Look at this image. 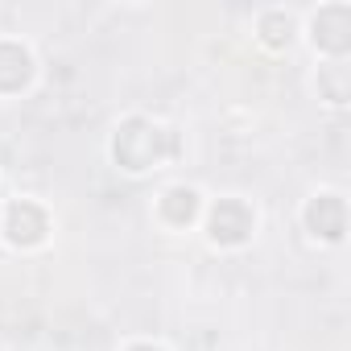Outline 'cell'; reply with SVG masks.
I'll return each instance as SVG.
<instances>
[{
	"label": "cell",
	"instance_id": "obj_1",
	"mask_svg": "<svg viewBox=\"0 0 351 351\" xmlns=\"http://www.w3.org/2000/svg\"><path fill=\"white\" fill-rule=\"evenodd\" d=\"M173 153H178V132H173L169 124L153 120V116H124L108 141V157L116 169L132 173V178H141V173L149 169H161Z\"/></svg>",
	"mask_w": 351,
	"mask_h": 351
},
{
	"label": "cell",
	"instance_id": "obj_2",
	"mask_svg": "<svg viewBox=\"0 0 351 351\" xmlns=\"http://www.w3.org/2000/svg\"><path fill=\"white\" fill-rule=\"evenodd\" d=\"M203 228L215 248H244L256 236V207L240 195H223L203 207Z\"/></svg>",
	"mask_w": 351,
	"mask_h": 351
},
{
	"label": "cell",
	"instance_id": "obj_3",
	"mask_svg": "<svg viewBox=\"0 0 351 351\" xmlns=\"http://www.w3.org/2000/svg\"><path fill=\"white\" fill-rule=\"evenodd\" d=\"M50 228H54L50 211L38 199H13L5 207V215H0V236H5L9 248H21V252L42 248L50 240Z\"/></svg>",
	"mask_w": 351,
	"mask_h": 351
},
{
	"label": "cell",
	"instance_id": "obj_4",
	"mask_svg": "<svg viewBox=\"0 0 351 351\" xmlns=\"http://www.w3.org/2000/svg\"><path fill=\"white\" fill-rule=\"evenodd\" d=\"M306 38L314 46V54L343 62L351 50V5H318L306 21Z\"/></svg>",
	"mask_w": 351,
	"mask_h": 351
},
{
	"label": "cell",
	"instance_id": "obj_5",
	"mask_svg": "<svg viewBox=\"0 0 351 351\" xmlns=\"http://www.w3.org/2000/svg\"><path fill=\"white\" fill-rule=\"evenodd\" d=\"M302 228L310 232V240L339 244L343 232H347V203H343V195H339V191L310 195L306 207H302Z\"/></svg>",
	"mask_w": 351,
	"mask_h": 351
},
{
	"label": "cell",
	"instance_id": "obj_6",
	"mask_svg": "<svg viewBox=\"0 0 351 351\" xmlns=\"http://www.w3.org/2000/svg\"><path fill=\"white\" fill-rule=\"evenodd\" d=\"M38 75V58L21 38H0V99H13L29 91Z\"/></svg>",
	"mask_w": 351,
	"mask_h": 351
},
{
	"label": "cell",
	"instance_id": "obj_7",
	"mask_svg": "<svg viewBox=\"0 0 351 351\" xmlns=\"http://www.w3.org/2000/svg\"><path fill=\"white\" fill-rule=\"evenodd\" d=\"M203 195H199V186H186V182H173V186H165L161 195H157V219L165 223V228H173V232H182V228H191V223H199L203 219Z\"/></svg>",
	"mask_w": 351,
	"mask_h": 351
},
{
	"label": "cell",
	"instance_id": "obj_8",
	"mask_svg": "<svg viewBox=\"0 0 351 351\" xmlns=\"http://www.w3.org/2000/svg\"><path fill=\"white\" fill-rule=\"evenodd\" d=\"M298 34V17L289 9H265L256 17V38L269 46V50H285Z\"/></svg>",
	"mask_w": 351,
	"mask_h": 351
},
{
	"label": "cell",
	"instance_id": "obj_9",
	"mask_svg": "<svg viewBox=\"0 0 351 351\" xmlns=\"http://www.w3.org/2000/svg\"><path fill=\"white\" fill-rule=\"evenodd\" d=\"M318 83L330 87V91H326L330 104H347V71H343V62H326V66H318Z\"/></svg>",
	"mask_w": 351,
	"mask_h": 351
},
{
	"label": "cell",
	"instance_id": "obj_10",
	"mask_svg": "<svg viewBox=\"0 0 351 351\" xmlns=\"http://www.w3.org/2000/svg\"><path fill=\"white\" fill-rule=\"evenodd\" d=\"M120 351H165L161 343H153V339H132V343H124Z\"/></svg>",
	"mask_w": 351,
	"mask_h": 351
}]
</instances>
